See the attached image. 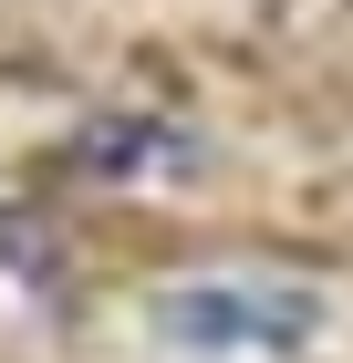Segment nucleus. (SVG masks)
Wrapping results in <instances>:
<instances>
[{
	"instance_id": "f257e3e1",
	"label": "nucleus",
	"mask_w": 353,
	"mask_h": 363,
	"mask_svg": "<svg viewBox=\"0 0 353 363\" xmlns=\"http://www.w3.org/2000/svg\"><path fill=\"white\" fill-rule=\"evenodd\" d=\"M156 342L188 363H312L332 333V301L291 270H208L156 291Z\"/></svg>"
},
{
	"instance_id": "f03ea898",
	"label": "nucleus",
	"mask_w": 353,
	"mask_h": 363,
	"mask_svg": "<svg viewBox=\"0 0 353 363\" xmlns=\"http://www.w3.org/2000/svg\"><path fill=\"white\" fill-rule=\"evenodd\" d=\"M63 156H73V177H94V187H177V177H197L208 145H197L177 114H156V104H104Z\"/></svg>"
},
{
	"instance_id": "7ed1b4c3",
	"label": "nucleus",
	"mask_w": 353,
	"mask_h": 363,
	"mask_svg": "<svg viewBox=\"0 0 353 363\" xmlns=\"http://www.w3.org/2000/svg\"><path fill=\"white\" fill-rule=\"evenodd\" d=\"M53 270H63V239L31 208H0V291H53Z\"/></svg>"
}]
</instances>
